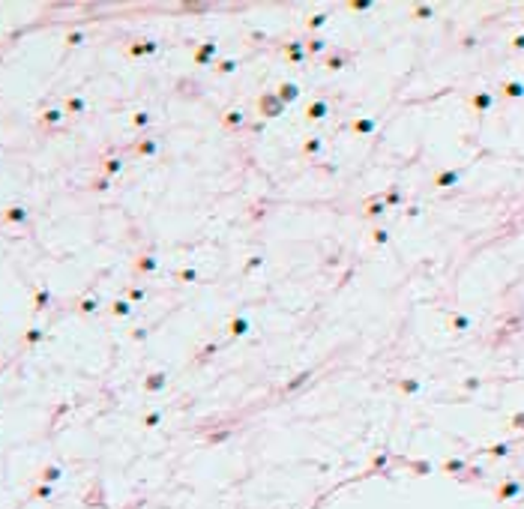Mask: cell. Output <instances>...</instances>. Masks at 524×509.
Here are the masks:
<instances>
[{
	"mask_svg": "<svg viewBox=\"0 0 524 509\" xmlns=\"http://www.w3.org/2000/svg\"><path fill=\"white\" fill-rule=\"evenodd\" d=\"M3 222H12V225H18V222H27V207H9V210H3Z\"/></svg>",
	"mask_w": 524,
	"mask_h": 509,
	"instance_id": "obj_4",
	"label": "cell"
},
{
	"mask_svg": "<svg viewBox=\"0 0 524 509\" xmlns=\"http://www.w3.org/2000/svg\"><path fill=\"white\" fill-rule=\"evenodd\" d=\"M81 42H84V33H81V30L66 33V45H81Z\"/></svg>",
	"mask_w": 524,
	"mask_h": 509,
	"instance_id": "obj_19",
	"label": "cell"
},
{
	"mask_svg": "<svg viewBox=\"0 0 524 509\" xmlns=\"http://www.w3.org/2000/svg\"><path fill=\"white\" fill-rule=\"evenodd\" d=\"M324 48V42L321 39H314V42H309V51H321Z\"/></svg>",
	"mask_w": 524,
	"mask_h": 509,
	"instance_id": "obj_34",
	"label": "cell"
},
{
	"mask_svg": "<svg viewBox=\"0 0 524 509\" xmlns=\"http://www.w3.org/2000/svg\"><path fill=\"white\" fill-rule=\"evenodd\" d=\"M84 108H87V102H84L81 96H69V99H66V111H69V114H81Z\"/></svg>",
	"mask_w": 524,
	"mask_h": 509,
	"instance_id": "obj_8",
	"label": "cell"
},
{
	"mask_svg": "<svg viewBox=\"0 0 524 509\" xmlns=\"http://www.w3.org/2000/svg\"><path fill=\"white\" fill-rule=\"evenodd\" d=\"M93 189H96V192H105V189H108V177H102V180H96V183H93Z\"/></svg>",
	"mask_w": 524,
	"mask_h": 509,
	"instance_id": "obj_29",
	"label": "cell"
},
{
	"mask_svg": "<svg viewBox=\"0 0 524 509\" xmlns=\"http://www.w3.org/2000/svg\"><path fill=\"white\" fill-rule=\"evenodd\" d=\"M327 24V15H311L309 18V27H324Z\"/></svg>",
	"mask_w": 524,
	"mask_h": 509,
	"instance_id": "obj_24",
	"label": "cell"
},
{
	"mask_svg": "<svg viewBox=\"0 0 524 509\" xmlns=\"http://www.w3.org/2000/svg\"><path fill=\"white\" fill-rule=\"evenodd\" d=\"M282 108H285V102L278 99V93H267L264 99H261V114H267V117L282 114Z\"/></svg>",
	"mask_w": 524,
	"mask_h": 509,
	"instance_id": "obj_1",
	"label": "cell"
},
{
	"mask_svg": "<svg viewBox=\"0 0 524 509\" xmlns=\"http://www.w3.org/2000/svg\"><path fill=\"white\" fill-rule=\"evenodd\" d=\"M452 324H456V329H467V324H470V321H467V318H456Z\"/></svg>",
	"mask_w": 524,
	"mask_h": 509,
	"instance_id": "obj_31",
	"label": "cell"
},
{
	"mask_svg": "<svg viewBox=\"0 0 524 509\" xmlns=\"http://www.w3.org/2000/svg\"><path fill=\"white\" fill-rule=\"evenodd\" d=\"M153 51H156V42L153 39H141V42L129 45V57H144V54H153Z\"/></svg>",
	"mask_w": 524,
	"mask_h": 509,
	"instance_id": "obj_3",
	"label": "cell"
},
{
	"mask_svg": "<svg viewBox=\"0 0 524 509\" xmlns=\"http://www.w3.org/2000/svg\"><path fill=\"white\" fill-rule=\"evenodd\" d=\"M383 213V204H372L369 210H365V216H380Z\"/></svg>",
	"mask_w": 524,
	"mask_h": 509,
	"instance_id": "obj_28",
	"label": "cell"
},
{
	"mask_svg": "<svg viewBox=\"0 0 524 509\" xmlns=\"http://www.w3.org/2000/svg\"><path fill=\"white\" fill-rule=\"evenodd\" d=\"M324 114H327V102H311L309 108H306V117H309V120H321Z\"/></svg>",
	"mask_w": 524,
	"mask_h": 509,
	"instance_id": "obj_6",
	"label": "cell"
},
{
	"mask_svg": "<svg viewBox=\"0 0 524 509\" xmlns=\"http://www.w3.org/2000/svg\"><path fill=\"white\" fill-rule=\"evenodd\" d=\"M45 303H48V291H39V294H36V312H39Z\"/></svg>",
	"mask_w": 524,
	"mask_h": 509,
	"instance_id": "obj_27",
	"label": "cell"
},
{
	"mask_svg": "<svg viewBox=\"0 0 524 509\" xmlns=\"http://www.w3.org/2000/svg\"><path fill=\"white\" fill-rule=\"evenodd\" d=\"M120 171H123V162H120V159H105L102 162V174H105V177H114V174H120Z\"/></svg>",
	"mask_w": 524,
	"mask_h": 509,
	"instance_id": "obj_7",
	"label": "cell"
},
{
	"mask_svg": "<svg viewBox=\"0 0 524 509\" xmlns=\"http://www.w3.org/2000/svg\"><path fill=\"white\" fill-rule=\"evenodd\" d=\"M165 372H153V375H147V380H144V390L147 393H159V390H165Z\"/></svg>",
	"mask_w": 524,
	"mask_h": 509,
	"instance_id": "obj_2",
	"label": "cell"
},
{
	"mask_svg": "<svg viewBox=\"0 0 524 509\" xmlns=\"http://www.w3.org/2000/svg\"><path fill=\"white\" fill-rule=\"evenodd\" d=\"M213 51H216V45H213V42H204V48H201L198 54H195V60H198V63H207V60H210V54H213Z\"/></svg>",
	"mask_w": 524,
	"mask_h": 509,
	"instance_id": "obj_16",
	"label": "cell"
},
{
	"mask_svg": "<svg viewBox=\"0 0 524 509\" xmlns=\"http://www.w3.org/2000/svg\"><path fill=\"white\" fill-rule=\"evenodd\" d=\"M354 129H357V132H372V129H375V120H360Z\"/></svg>",
	"mask_w": 524,
	"mask_h": 509,
	"instance_id": "obj_22",
	"label": "cell"
},
{
	"mask_svg": "<svg viewBox=\"0 0 524 509\" xmlns=\"http://www.w3.org/2000/svg\"><path fill=\"white\" fill-rule=\"evenodd\" d=\"M225 123H228V126H237V123H243V114H240V111H231L228 117H225Z\"/></svg>",
	"mask_w": 524,
	"mask_h": 509,
	"instance_id": "obj_23",
	"label": "cell"
},
{
	"mask_svg": "<svg viewBox=\"0 0 524 509\" xmlns=\"http://www.w3.org/2000/svg\"><path fill=\"white\" fill-rule=\"evenodd\" d=\"M387 237H390L387 231H375V240H377V243H387Z\"/></svg>",
	"mask_w": 524,
	"mask_h": 509,
	"instance_id": "obj_35",
	"label": "cell"
},
{
	"mask_svg": "<svg viewBox=\"0 0 524 509\" xmlns=\"http://www.w3.org/2000/svg\"><path fill=\"white\" fill-rule=\"evenodd\" d=\"M231 329H234V336H246V332H249V321H246V318H243V321H234Z\"/></svg>",
	"mask_w": 524,
	"mask_h": 509,
	"instance_id": "obj_20",
	"label": "cell"
},
{
	"mask_svg": "<svg viewBox=\"0 0 524 509\" xmlns=\"http://www.w3.org/2000/svg\"><path fill=\"white\" fill-rule=\"evenodd\" d=\"M458 177H461V171H446V174H441V177H438V186H441V189H446V186L456 183Z\"/></svg>",
	"mask_w": 524,
	"mask_h": 509,
	"instance_id": "obj_13",
	"label": "cell"
},
{
	"mask_svg": "<svg viewBox=\"0 0 524 509\" xmlns=\"http://www.w3.org/2000/svg\"><path fill=\"white\" fill-rule=\"evenodd\" d=\"M60 120H63V114H60L57 108H51V111H45V114H42V126H57Z\"/></svg>",
	"mask_w": 524,
	"mask_h": 509,
	"instance_id": "obj_12",
	"label": "cell"
},
{
	"mask_svg": "<svg viewBox=\"0 0 524 509\" xmlns=\"http://www.w3.org/2000/svg\"><path fill=\"white\" fill-rule=\"evenodd\" d=\"M296 96H300V87H296V84H282V87H278V99H282L285 105L294 102Z\"/></svg>",
	"mask_w": 524,
	"mask_h": 509,
	"instance_id": "obj_5",
	"label": "cell"
},
{
	"mask_svg": "<svg viewBox=\"0 0 524 509\" xmlns=\"http://www.w3.org/2000/svg\"><path fill=\"white\" fill-rule=\"evenodd\" d=\"M503 93L509 96V99H518V96H524V84H518V81H509V84H503Z\"/></svg>",
	"mask_w": 524,
	"mask_h": 509,
	"instance_id": "obj_9",
	"label": "cell"
},
{
	"mask_svg": "<svg viewBox=\"0 0 524 509\" xmlns=\"http://www.w3.org/2000/svg\"><path fill=\"white\" fill-rule=\"evenodd\" d=\"M288 54H291V60H300V57H303V51H300V42H294V45L288 48Z\"/></svg>",
	"mask_w": 524,
	"mask_h": 509,
	"instance_id": "obj_25",
	"label": "cell"
},
{
	"mask_svg": "<svg viewBox=\"0 0 524 509\" xmlns=\"http://www.w3.org/2000/svg\"><path fill=\"white\" fill-rule=\"evenodd\" d=\"M111 312L117 314V318H126V314L132 312V306H129L126 300H114V303H111Z\"/></svg>",
	"mask_w": 524,
	"mask_h": 509,
	"instance_id": "obj_14",
	"label": "cell"
},
{
	"mask_svg": "<svg viewBox=\"0 0 524 509\" xmlns=\"http://www.w3.org/2000/svg\"><path fill=\"white\" fill-rule=\"evenodd\" d=\"M405 390H408V393H416L419 383H416V380H405Z\"/></svg>",
	"mask_w": 524,
	"mask_h": 509,
	"instance_id": "obj_32",
	"label": "cell"
},
{
	"mask_svg": "<svg viewBox=\"0 0 524 509\" xmlns=\"http://www.w3.org/2000/svg\"><path fill=\"white\" fill-rule=\"evenodd\" d=\"M387 201H390V204H398V201H401V192H390Z\"/></svg>",
	"mask_w": 524,
	"mask_h": 509,
	"instance_id": "obj_33",
	"label": "cell"
},
{
	"mask_svg": "<svg viewBox=\"0 0 524 509\" xmlns=\"http://www.w3.org/2000/svg\"><path fill=\"white\" fill-rule=\"evenodd\" d=\"M512 426H521V428H524V413H518V416H512Z\"/></svg>",
	"mask_w": 524,
	"mask_h": 509,
	"instance_id": "obj_36",
	"label": "cell"
},
{
	"mask_svg": "<svg viewBox=\"0 0 524 509\" xmlns=\"http://www.w3.org/2000/svg\"><path fill=\"white\" fill-rule=\"evenodd\" d=\"M515 48H524V36H518V39H515Z\"/></svg>",
	"mask_w": 524,
	"mask_h": 509,
	"instance_id": "obj_37",
	"label": "cell"
},
{
	"mask_svg": "<svg viewBox=\"0 0 524 509\" xmlns=\"http://www.w3.org/2000/svg\"><path fill=\"white\" fill-rule=\"evenodd\" d=\"M156 150H159V144H156L153 138H147V141H141V144H138V153H141V156H153Z\"/></svg>",
	"mask_w": 524,
	"mask_h": 509,
	"instance_id": "obj_15",
	"label": "cell"
},
{
	"mask_svg": "<svg viewBox=\"0 0 524 509\" xmlns=\"http://www.w3.org/2000/svg\"><path fill=\"white\" fill-rule=\"evenodd\" d=\"M39 479H42V482H54V479H60V467H45V470L39 473Z\"/></svg>",
	"mask_w": 524,
	"mask_h": 509,
	"instance_id": "obj_17",
	"label": "cell"
},
{
	"mask_svg": "<svg viewBox=\"0 0 524 509\" xmlns=\"http://www.w3.org/2000/svg\"><path fill=\"white\" fill-rule=\"evenodd\" d=\"M135 270H138V273H153V270H156V258H150V255H144V258H138V264H135Z\"/></svg>",
	"mask_w": 524,
	"mask_h": 509,
	"instance_id": "obj_11",
	"label": "cell"
},
{
	"mask_svg": "<svg viewBox=\"0 0 524 509\" xmlns=\"http://www.w3.org/2000/svg\"><path fill=\"white\" fill-rule=\"evenodd\" d=\"M45 336V332L39 329V327H33V329H27V336H24V345H36L39 339Z\"/></svg>",
	"mask_w": 524,
	"mask_h": 509,
	"instance_id": "obj_18",
	"label": "cell"
},
{
	"mask_svg": "<svg viewBox=\"0 0 524 509\" xmlns=\"http://www.w3.org/2000/svg\"><path fill=\"white\" fill-rule=\"evenodd\" d=\"M156 423H159V413H150V416H144V426H150V428H153Z\"/></svg>",
	"mask_w": 524,
	"mask_h": 509,
	"instance_id": "obj_30",
	"label": "cell"
},
{
	"mask_svg": "<svg viewBox=\"0 0 524 509\" xmlns=\"http://www.w3.org/2000/svg\"><path fill=\"white\" fill-rule=\"evenodd\" d=\"M132 123H135V126H147V123H150V114H147V111H138V114L132 117Z\"/></svg>",
	"mask_w": 524,
	"mask_h": 509,
	"instance_id": "obj_21",
	"label": "cell"
},
{
	"mask_svg": "<svg viewBox=\"0 0 524 509\" xmlns=\"http://www.w3.org/2000/svg\"><path fill=\"white\" fill-rule=\"evenodd\" d=\"M78 312H84V314H90V312H96V300H84Z\"/></svg>",
	"mask_w": 524,
	"mask_h": 509,
	"instance_id": "obj_26",
	"label": "cell"
},
{
	"mask_svg": "<svg viewBox=\"0 0 524 509\" xmlns=\"http://www.w3.org/2000/svg\"><path fill=\"white\" fill-rule=\"evenodd\" d=\"M474 108L476 111H488V108H491V93H476L474 96Z\"/></svg>",
	"mask_w": 524,
	"mask_h": 509,
	"instance_id": "obj_10",
	"label": "cell"
}]
</instances>
